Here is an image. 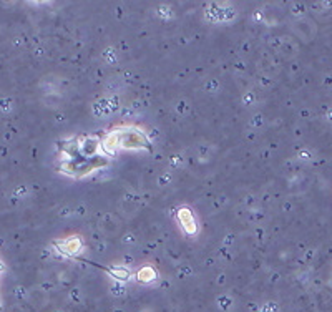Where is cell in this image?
<instances>
[{"label": "cell", "instance_id": "6da1fadb", "mask_svg": "<svg viewBox=\"0 0 332 312\" xmlns=\"http://www.w3.org/2000/svg\"><path fill=\"white\" fill-rule=\"evenodd\" d=\"M0 269H2V264H0Z\"/></svg>", "mask_w": 332, "mask_h": 312}]
</instances>
